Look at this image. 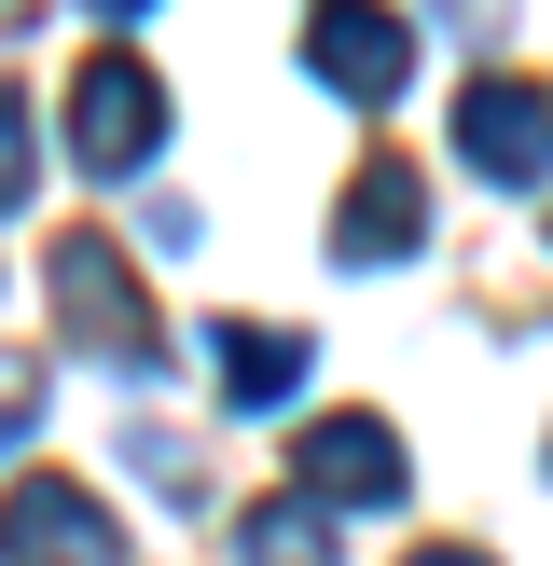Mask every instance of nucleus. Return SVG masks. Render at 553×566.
<instances>
[{
  "label": "nucleus",
  "mask_w": 553,
  "mask_h": 566,
  "mask_svg": "<svg viewBox=\"0 0 553 566\" xmlns=\"http://www.w3.org/2000/svg\"><path fill=\"white\" fill-rule=\"evenodd\" d=\"M42 291H55V346H83L97 374H138V359L166 346V332H153V304H138V263H125V235H55Z\"/></svg>",
  "instance_id": "f257e3e1"
},
{
  "label": "nucleus",
  "mask_w": 553,
  "mask_h": 566,
  "mask_svg": "<svg viewBox=\"0 0 553 566\" xmlns=\"http://www.w3.org/2000/svg\"><path fill=\"white\" fill-rule=\"evenodd\" d=\"M153 125H166V83H153V55L138 42H97L70 70V153L97 166V180H125L138 153H153Z\"/></svg>",
  "instance_id": "f03ea898"
},
{
  "label": "nucleus",
  "mask_w": 553,
  "mask_h": 566,
  "mask_svg": "<svg viewBox=\"0 0 553 566\" xmlns=\"http://www.w3.org/2000/svg\"><path fill=\"white\" fill-rule=\"evenodd\" d=\"M457 166L498 193H540L553 180V83H470L457 97Z\"/></svg>",
  "instance_id": "7ed1b4c3"
},
{
  "label": "nucleus",
  "mask_w": 553,
  "mask_h": 566,
  "mask_svg": "<svg viewBox=\"0 0 553 566\" xmlns=\"http://www.w3.org/2000/svg\"><path fill=\"white\" fill-rule=\"evenodd\" d=\"M291 497L304 512H387L401 497V429L387 415H319L304 457H291Z\"/></svg>",
  "instance_id": "20e7f679"
},
{
  "label": "nucleus",
  "mask_w": 553,
  "mask_h": 566,
  "mask_svg": "<svg viewBox=\"0 0 553 566\" xmlns=\"http://www.w3.org/2000/svg\"><path fill=\"white\" fill-rule=\"evenodd\" d=\"M0 566H125V539H111L97 484H55V470H28V484L0 497Z\"/></svg>",
  "instance_id": "39448f33"
},
{
  "label": "nucleus",
  "mask_w": 553,
  "mask_h": 566,
  "mask_svg": "<svg viewBox=\"0 0 553 566\" xmlns=\"http://www.w3.org/2000/svg\"><path fill=\"white\" fill-rule=\"evenodd\" d=\"M304 70H319L332 97L387 111V97H401V70H415V28H401V14H304Z\"/></svg>",
  "instance_id": "423d86ee"
},
{
  "label": "nucleus",
  "mask_w": 553,
  "mask_h": 566,
  "mask_svg": "<svg viewBox=\"0 0 553 566\" xmlns=\"http://www.w3.org/2000/svg\"><path fill=\"white\" fill-rule=\"evenodd\" d=\"M194 346H208V387H221V415H276V401L304 387V359H319L304 332H263V318H208Z\"/></svg>",
  "instance_id": "0eeeda50"
},
{
  "label": "nucleus",
  "mask_w": 553,
  "mask_h": 566,
  "mask_svg": "<svg viewBox=\"0 0 553 566\" xmlns=\"http://www.w3.org/2000/svg\"><path fill=\"white\" fill-rule=\"evenodd\" d=\"M429 235V180H415L401 153H374L346 180V221H332V263H401V249Z\"/></svg>",
  "instance_id": "6e6552de"
},
{
  "label": "nucleus",
  "mask_w": 553,
  "mask_h": 566,
  "mask_svg": "<svg viewBox=\"0 0 553 566\" xmlns=\"http://www.w3.org/2000/svg\"><path fill=\"white\" fill-rule=\"evenodd\" d=\"M249 566H332V512L263 497V512H249Z\"/></svg>",
  "instance_id": "1a4fd4ad"
},
{
  "label": "nucleus",
  "mask_w": 553,
  "mask_h": 566,
  "mask_svg": "<svg viewBox=\"0 0 553 566\" xmlns=\"http://www.w3.org/2000/svg\"><path fill=\"white\" fill-rule=\"evenodd\" d=\"M28 180H42V138H28V97L0 83V208H28Z\"/></svg>",
  "instance_id": "9d476101"
},
{
  "label": "nucleus",
  "mask_w": 553,
  "mask_h": 566,
  "mask_svg": "<svg viewBox=\"0 0 553 566\" xmlns=\"http://www.w3.org/2000/svg\"><path fill=\"white\" fill-rule=\"evenodd\" d=\"M28 415H42V359H0V457H14Z\"/></svg>",
  "instance_id": "9b49d317"
},
{
  "label": "nucleus",
  "mask_w": 553,
  "mask_h": 566,
  "mask_svg": "<svg viewBox=\"0 0 553 566\" xmlns=\"http://www.w3.org/2000/svg\"><path fill=\"white\" fill-rule=\"evenodd\" d=\"M401 566H484V553H457V539H429V553H401Z\"/></svg>",
  "instance_id": "f8f14e48"
}]
</instances>
